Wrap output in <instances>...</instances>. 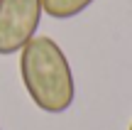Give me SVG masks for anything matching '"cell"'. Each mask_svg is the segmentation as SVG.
I'll return each instance as SVG.
<instances>
[{
    "mask_svg": "<svg viewBox=\"0 0 132 130\" xmlns=\"http://www.w3.org/2000/svg\"><path fill=\"white\" fill-rule=\"evenodd\" d=\"M20 76L39 111L59 116L73 106L76 79L64 49L52 37H32L20 49Z\"/></svg>",
    "mask_w": 132,
    "mask_h": 130,
    "instance_id": "cell-1",
    "label": "cell"
},
{
    "mask_svg": "<svg viewBox=\"0 0 132 130\" xmlns=\"http://www.w3.org/2000/svg\"><path fill=\"white\" fill-rule=\"evenodd\" d=\"M42 0H0V54H17L42 22Z\"/></svg>",
    "mask_w": 132,
    "mask_h": 130,
    "instance_id": "cell-2",
    "label": "cell"
},
{
    "mask_svg": "<svg viewBox=\"0 0 132 130\" xmlns=\"http://www.w3.org/2000/svg\"><path fill=\"white\" fill-rule=\"evenodd\" d=\"M95 0H42V7L54 20H71L88 10Z\"/></svg>",
    "mask_w": 132,
    "mask_h": 130,
    "instance_id": "cell-3",
    "label": "cell"
},
{
    "mask_svg": "<svg viewBox=\"0 0 132 130\" xmlns=\"http://www.w3.org/2000/svg\"><path fill=\"white\" fill-rule=\"evenodd\" d=\"M130 130H132V123H130Z\"/></svg>",
    "mask_w": 132,
    "mask_h": 130,
    "instance_id": "cell-4",
    "label": "cell"
},
{
    "mask_svg": "<svg viewBox=\"0 0 132 130\" xmlns=\"http://www.w3.org/2000/svg\"><path fill=\"white\" fill-rule=\"evenodd\" d=\"M0 130H3V128H0Z\"/></svg>",
    "mask_w": 132,
    "mask_h": 130,
    "instance_id": "cell-5",
    "label": "cell"
}]
</instances>
